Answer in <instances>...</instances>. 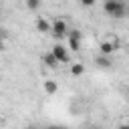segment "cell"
Instances as JSON below:
<instances>
[{"instance_id":"obj_10","label":"cell","mask_w":129,"mask_h":129,"mask_svg":"<svg viewBox=\"0 0 129 129\" xmlns=\"http://www.w3.org/2000/svg\"><path fill=\"white\" fill-rule=\"evenodd\" d=\"M56 89H58V85H56L54 81H44V93H46V95H54Z\"/></svg>"},{"instance_id":"obj_3","label":"cell","mask_w":129,"mask_h":129,"mask_svg":"<svg viewBox=\"0 0 129 129\" xmlns=\"http://www.w3.org/2000/svg\"><path fill=\"white\" fill-rule=\"evenodd\" d=\"M52 54H54V58L58 60V64H69L71 62V54H69V48L62 44V42H56L54 46H52V50H50Z\"/></svg>"},{"instance_id":"obj_12","label":"cell","mask_w":129,"mask_h":129,"mask_svg":"<svg viewBox=\"0 0 129 129\" xmlns=\"http://www.w3.org/2000/svg\"><path fill=\"white\" fill-rule=\"evenodd\" d=\"M107 40H109V42L115 46V50H119V46H121V40H119V36H117V34H113V36H111V38H107Z\"/></svg>"},{"instance_id":"obj_14","label":"cell","mask_w":129,"mask_h":129,"mask_svg":"<svg viewBox=\"0 0 129 129\" xmlns=\"http://www.w3.org/2000/svg\"><path fill=\"white\" fill-rule=\"evenodd\" d=\"M79 2H81V6H87V8H89V6H93L97 0H79Z\"/></svg>"},{"instance_id":"obj_2","label":"cell","mask_w":129,"mask_h":129,"mask_svg":"<svg viewBox=\"0 0 129 129\" xmlns=\"http://www.w3.org/2000/svg\"><path fill=\"white\" fill-rule=\"evenodd\" d=\"M67 32H69V24L62 18H56L54 22H50V34L56 40H64L67 38Z\"/></svg>"},{"instance_id":"obj_13","label":"cell","mask_w":129,"mask_h":129,"mask_svg":"<svg viewBox=\"0 0 129 129\" xmlns=\"http://www.w3.org/2000/svg\"><path fill=\"white\" fill-rule=\"evenodd\" d=\"M4 42H6V30L0 28V50L4 48Z\"/></svg>"},{"instance_id":"obj_11","label":"cell","mask_w":129,"mask_h":129,"mask_svg":"<svg viewBox=\"0 0 129 129\" xmlns=\"http://www.w3.org/2000/svg\"><path fill=\"white\" fill-rule=\"evenodd\" d=\"M26 8L32 10V12L38 10V8H40V0H26Z\"/></svg>"},{"instance_id":"obj_4","label":"cell","mask_w":129,"mask_h":129,"mask_svg":"<svg viewBox=\"0 0 129 129\" xmlns=\"http://www.w3.org/2000/svg\"><path fill=\"white\" fill-rule=\"evenodd\" d=\"M95 64L99 69H111L113 67V58L109 54H99V56H95Z\"/></svg>"},{"instance_id":"obj_1","label":"cell","mask_w":129,"mask_h":129,"mask_svg":"<svg viewBox=\"0 0 129 129\" xmlns=\"http://www.w3.org/2000/svg\"><path fill=\"white\" fill-rule=\"evenodd\" d=\"M103 10H105L107 16L119 20V18H125V14H127V4H125V0H105V2H103Z\"/></svg>"},{"instance_id":"obj_8","label":"cell","mask_w":129,"mask_h":129,"mask_svg":"<svg viewBox=\"0 0 129 129\" xmlns=\"http://www.w3.org/2000/svg\"><path fill=\"white\" fill-rule=\"evenodd\" d=\"M42 62H44L48 69H56V67H58V60L54 58V54H52V52H46V54L42 56Z\"/></svg>"},{"instance_id":"obj_5","label":"cell","mask_w":129,"mask_h":129,"mask_svg":"<svg viewBox=\"0 0 129 129\" xmlns=\"http://www.w3.org/2000/svg\"><path fill=\"white\" fill-rule=\"evenodd\" d=\"M36 30L42 32V34H48V32H50V22H48L46 18L38 16V18H36Z\"/></svg>"},{"instance_id":"obj_6","label":"cell","mask_w":129,"mask_h":129,"mask_svg":"<svg viewBox=\"0 0 129 129\" xmlns=\"http://www.w3.org/2000/svg\"><path fill=\"white\" fill-rule=\"evenodd\" d=\"M67 48L71 52H79L81 50V38L77 36H67Z\"/></svg>"},{"instance_id":"obj_9","label":"cell","mask_w":129,"mask_h":129,"mask_svg":"<svg viewBox=\"0 0 129 129\" xmlns=\"http://www.w3.org/2000/svg\"><path fill=\"white\" fill-rule=\"evenodd\" d=\"M83 73H85V67H83L81 62H73V64H71V75H73V77H81Z\"/></svg>"},{"instance_id":"obj_7","label":"cell","mask_w":129,"mask_h":129,"mask_svg":"<svg viewBox=\"0 0 129 129\" xmlns=\"http://www.w3.org/2000/svg\"><path fill=\"white\" fill-rule=\"evenodd\" d=\"M99 52H101V54H109V56H113L117 50H115V46H113L109 40H103V42L99 44Z\"/></svg>"}]
</instances>
